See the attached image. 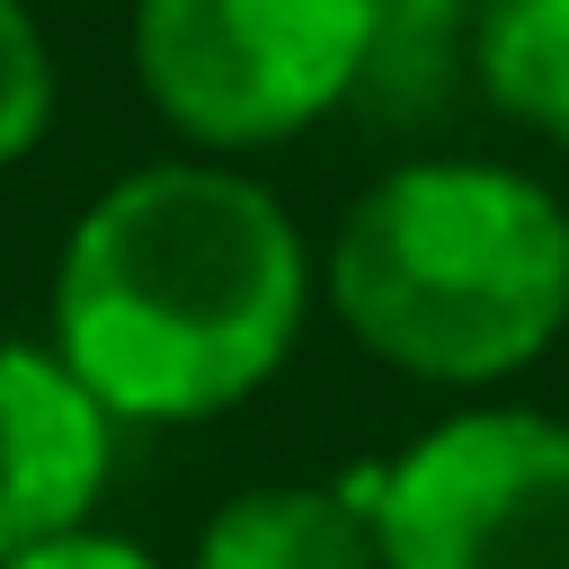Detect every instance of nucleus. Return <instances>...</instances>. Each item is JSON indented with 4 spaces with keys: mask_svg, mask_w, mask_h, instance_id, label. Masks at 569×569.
I'll list each match as a JSON object with an SVG mask.
<instances>
[{
    "mask_svg": "<svg viewBox=\"0 0 569 569\" xmlns=\"http://www.w3.org/2000/svg\"><path fill=\"white\" fill-rule=\"evenodd\" d=\"M320 302L382 373L498 391L569 329V204L516 160L409 151L329 222Z\"/></svg>",
    "mask_w": 569,
    "mask_h": 569,
    "instance_id": "nucleus-2",
    "label": "nucleus"
},
{
    "mask_svg": "<svg viewBox=\"0 0 569 569\" xmlns=\"http://www.w3.org/2000/svg\"><path fill=\"white\" fill-rule=\"evenodd\" d=\"M187 569H373V525L329 480H258L196 525Z\"/></svg>",
    "mask_w": 569,
    "mask_h": 569,
    "instance_id": "nucleus-6",
    "label": "nucleus"
},
{
    "mask_svg": "<svg viewBox=\"0 0 569 569\" xmlns=\"http://www.w3.org/2000/svg\"><path fill=\"white\" fill-rule=\"evenodd\" d=\"M133 80L196 151L249 169L365 98L373 0H133Z\"/></svg>",
    "mask_w": 569,
    "mask_h": 569,
    "instance_id": "nucleus-3",
    "label": "nucleus"
},
{
    "mask_svg": "<svg viewBox=\"0 0 569 569\" xmlns=\"http://www.w3.org/2000/svg\"><path fill=\"white\" fill-rule=\"evenodd\" d=\"M320 302V258L284 196L231 160H142L107 178L44 293V347L116 427H204L258 400Z\"/></svg>",
    "mask_w": 569,
    "mask_h": 569,
    "instance_id": "nucleus-1",
    "label": "nucleus"
},
{
    "mask_svg": "<svg viewBox=\"0 0 569 569\" xmlns=\"http://www.w3.org/2000/svg\"><path fill=\"white\" fill-rule=\"evenodd\" d=\"M0 569H169V560H160L151 542L116 533V525H80V533L36 542V551H18V560H0Z\"/></svg>",
    "mask_w": 569,
    "mask_h": 569,
    "instance_id": "nucleus-9",
    "label": "nucleus"
},
{
    "mask_svg": "<svg viewBox=\"0 0 569 569\" xmlns=\"http://www.w3.org/2000/svg\"><path fill=\"white\" fill-rule=\"evenodd\" d=\"M462 62L507 124L569 151V0H480Z\"/></svg>",
    "mask_w": 569,
    "mask_h": 569,
    "instance_id": "nucleus-7",
    "label": "nucleus"
},
{
    "mask_svg": "<svg viewBox=\"0 0 569 569\" xmlns=\"http://www.w3.org/2000/svg\"><path fill=\"white\" fill-rule=\"evenodd\" d=\"M116 436L124 427L62 373L44 338H0V560L98 525Z\"/></svg>",
    "mask_w": 569,
    "mask_h": 569,
    "instance_id": "nucleus-5",
    "label": "nucleus"
},
{
    "mask_svg": "<svg viewBox=\"0 0 569 569\" xmlns=\"http://www.w3.org/2000/svg\"><path fill=\"white\" fill-rule=\"evenodd\" d=\"M53 107H62L53 44H44L27 0H0V169H18L53 133Z\"/></svg>",
    "mask_w": 569,
    "mask_h": 569,
    "instance_id": "nucleus-8",
    "label": "nucleus"
},
{
    "mask_svg": "<svg viewBox=\"0 0 569 569\" xmlns=\"http://www.w3.org/2000/svg\"><path fill=\"white\" fill-rule=\"evenodd\" d=\"M373 569H569V418L462 400L382 462Z\"/></svg>",
    "mask_w": 569,
    "mask_h": 569,
    "instance_id": "nucleus-4",
    "label": "nucleus"
}]
</instances>
